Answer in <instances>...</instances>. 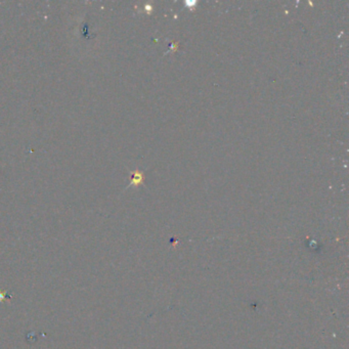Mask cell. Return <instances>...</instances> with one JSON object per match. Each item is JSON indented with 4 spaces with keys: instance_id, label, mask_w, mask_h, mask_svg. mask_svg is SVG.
<instances>
[{
    "instance_id": "cell-1",
    "label": "cell",
    "mask_w": 349,
    "mask_h": 349,
    "mask_svg": "<svg viewBox=\"0 0 349 349\" xmlns=\"http://www.w3.org/2000/svg\"><path fill=\"white\" fill-rule=\"evenodd\" d=\"M143 180H144V175H143V173L139 172V171H134L132 173V177H131V182H130V184L127 187V189L129 187H131V185H138L139 183H143Z\"/></svg>"
}]
</instances>
